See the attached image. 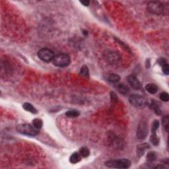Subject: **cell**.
Returning a JSON list of instances; mask_svg holds the SVG:
<instances>
[{
    "instance_id": "4",
    "label": "cell",
    "mask_w": 169,
    "mask_h": 169,
    "mask_svg": "<svg viewBox=\"0 0 169 169\" xmlns=\"http://www.w3.org/2000/svg\"><path fill=\"white\" fill-rule=\"evenodd\" d=\"M104 164L109 168H128L131 166L130 161L128 159H126L117 160H110L106 161Z\"/></svg>"
},
{
    "instance_id": "24",
    "label": "cell",
    "mask_w": 169,
    "mask_h": 169,
    "mask_svg": "<svg viewBox=\"0 0 169 169\" xmlns=\"http://www.w3.org/2000/svg\"><path fill=\"white\" fill-rule=\"evenodd\" d=\"M159 97L161 100L164 102H168L169 101V95L167 93H166V92L161 93L160 94Z\"/></svg>"
},
{
    "instance_id": "3",
    "label": "cell",
    "mask_w": 169,
    "mask_h": 169,
    "mask_svg": "<svg viewBox=\"0 0 169 169\" xmlns=\"http://www.w3.org/2000/svg\"><path fill=\"white\" fill-rule=\"evenodd\" d=\"M129 102L131 105L138 108H143L147 106V101L144 96L140 94H131L129 97Z\"/></svg>"
},
{
    "instance_id": "9",
    "label": "cell",
    "mask_w": 169,
    "mask_h": 169,
    "mask_svg": "<svg viewBox=\"0 0 169 169\" xmlns=\"http://www.w3.org/2000/svg\"><path fill=\"white\" fill-rule=\"evenodd\" d=\"M127 80H128V82L130 85L131 87L135 89V90H140L141 88V83L135 75H129L128 78H127Z\"/></svg>"
},
{
    "instance_id": "2",
    "label": "cell",
    "mask_w": 169,
    "mask_h": 169,
    "mask_svg": "<svg viewBox=\"0 0 169 169\" xmlns=\"http://www.w3.org/2000/svg\"><path fill=\"white\" fill-rule=\"evenodd\" d=\"M147 9L151 13L155 15L165 14L168 11V7L161 3V2L153 1L149 2L147 4Z\"/></svg>"
},
{
    "instance_id": "7",
    "label": "cell",
    "mask_w": 169,
    "mask_h": 169,
    "mask_svg": "<svg viewBox=\"0 0 169 169\" xmlns=\"http://www.w3.org/2000/svg\"><path fill=\"white\" fill-rule=\"evenodd\" d=\"M38 57L41 60L44 62H50L54 58V54L51 50L48 48H42L38 52Z\"/></svg>"
},
{
    "instance_id": "14",
    "label": "cell",
    "mask_w": 169,
    "mask_h": 169,
    "mask_svg": "<svg viewBox=\"0 0 169 169\" xmlns=\"http://www.w3.org/2000/svg\"><path fill=\"white\" fill-rule=\"evenodd\" d=\"M146 91L151 94H155L158 91V87L154 83H148L145 86Z\"/></svg>"
},
{
    "instance_id": "27",
    "label": "cell",
    "mask_w": 169,
    "mask_h": 169,
    "mask_svg": "<svg viewBox=\"0 0 169 169\" xmlns=\"http://www.w3.org/2000/svg\"><path fill=\"white\" fill-rule=\"evenodd\" d=\"M163 67V73L165 74V75H168L169 73V66L168 64L166 63L162 66Z\"/></svg>"
},
{
    "instance_id": "10",
    "label": "cell",
    "mask_w": 169,
    "mask_h": 169,
    "mask_svg": "<svg viewBox=\"0 0 169 169\" xmlns=\"http://www.w3.org/2000/svg\"><path fill=\"white\" fill-rule=\"evenodd\" d=\"M150 148V145H149L148 143H141L140 144L137 146V149H136V153H137V155H138L139 157H141L142 156L144 153H145V151L149 149Z\"/></svg>"
},
{
    "instance_id": "12",
    "label": "cell",
    "mask_w": 169,
    "mask_h": 169,
    "mask_svg": "<svg viewBox=\"0 0 169 169\" xmlns=\"http://www.w3.org/2000/svg\"><path fill=\"white\" fill-rule=\"evenodd\" d=\"M116 89L119 93L122 94H126L129 93L130 91V89H129L128 87L124 85L123 83H120L117 84L116 86Z\"/></svg>"
},
{
    "instance_id": "28",
    "label": "cell",
    "mask_w": 169,
    "mask_h": 169,
    "mask_svg": "<svg viewBox=\"0 0 169 169\" xmlns=\"http://www.w3.org/2000/svg\"><path fill=\"white\" fill-rule=\"evenodd\" d=\"M158 62H159V65L161 66H163L164 64L167 63V62H166V59H164V58H161L159 59Z\"/></svg>"
},
{
    "instance_id": "13",
    "label": "cell",
    "mask_w": 169,
    "mask_h": 169,
    "mask_svg": "<svg viewBox=\"0 0 169 169\" xmlns=\"http://www.w3.org/2000/svg\"><path fill=\"white\" fill-rule=\"evenodd\" d=\"M151 107L153 109L154 112H155L156 115L161 116V114H162V111L161 110L159 104L157 102H156L155 100L152 101V103H151Z\"/></svg>"
},
{
    "instance_id": "5",
    "label": "cell",
    "mask_w": 169,
    "mask_h": 169,
    "mask_svg": "<svg viewBox=\"0 0 169 169\" xmlns=\"http://www.w3.org/2000/svg\"><path fill=\"white\" fill-rule=\"evenodd\" d=\"M53 64L59 68H65L68 66L71 62L70 57L66 54H59L54 56L52 60Z\"/></svg>"
},
{
    "instance_id": "29",
    "label": "cell",
    "mask_w": 169,
    "mask_h": 169,
    "mask_svg": "<svg viewBox=\"0 0 169 169\" xmlns=\"http://www.w3.org/2000/svg\"><path fill=\"white\" fill-rule=\"evenodd\" d=\"M81 3L83 4L85 6H89V3H90V1H81Z\"/></svg>"
},
{
    "instance_id": "6",
    "label": "cell",
    "mask_w": 169,
    "mask_h": 169,
    "mask_svg": "<svg viewBox=\"0 0 169 169\" xmlns=\"http://www.w3.org/2000/svg\"><path fill=\"white\" fill-rule=\"evenodd\" d=\"M149 132L148 124L145 120H141L138 124L137 129V137L140 140H144L147 138Z\"/></svg>"
},
{
    "instance_id": "16",
    "label": "cell",
    "mask_w": 169,
    "mask_h": 169,
    "mask_svg": "<svg viewBox=\"0 0 169 169\" xmlns=\"http://www.w3.org/2000/svg\"><path fill=\"white\" fill-rule=\"evenodd\" d=\"M23 107L24 109V110L29 112H31L32 114H35L37 113V110L34 107V106L32 105L31 104H30L29 103H25L23 104Z\"/></svg>"
},
{
    "instance_id": "1",
    "label": "cell",
    "mask_w": 169,
    "mask_h": 169,
    "mask_svg": "<svg viewBox=\"0 0 169 169\" xmlns=\"http://www.w3.org/2000/svg\"><path fill=\"white\" fill-rule=\"evenodd\" d=\"M16 130L19 133L29 136H36L39 133L38 130L29 124H21L17 125Z\"/></svg>"
},
{
    "instance_id": "8",
    "label": "cell",
    "mask_w": 169,
    "mask_h": 169,
    "mask_svg": "<svg viewBox=\"0 0 169 169\" xmlns=\"http://www.w3.org/2000/svg\"><path fill=\"white\" fill-rule=\"evenodd\" d=\"M104 58H105V60L108 61L109 64H114L118 63L120 59V56L116 52L106 51L104 53Z\"/></svg>"
},
{
    "instance_id": "25",
    "label": "cell",
    "mask_w": 169,
    "mask_h": 169,
    "mask_svg": "<svg viewBox=\"0 0 169 169\" xmlns=\"http://www.w3.org/2000/svg\"><path fill=\"white\" fill-rule=\"evenodd\" d=\"M159 127V122L157 120H154L153 125H152V129H151L152 132H156V130H158Z\"/></svg>"
},
{
    "instance_id": "22",
    "label": "cell",
    "mask_w": 169,
    "mask_h": 169,
    "mask_svg": "<svg viewBox=\"0 0 169 169\" xmlns=\"http://www.w3.org/2000/svg\"><path fill=\"white\" fill-rule=\"evenodd\" d=\"M80 75L85 77V78H89V71L88 67L86 65H84L82 66V68L80 70Z\"/></svg>"
},
{
    "instance_id": "19",
    "label": "cell",
    "mask_w": 169,
    "mask_h": 169,
    "mask_svg": "<svg viewBox=\"0 0 169 169\" xmlns=\"http://www.w3.org/2000/svg\"><path fill=\"white\" fill-rule=\"evenodd\" d=\"M79 112L77 110H69L66 112V116L68 118H76L79 116Z\"/></svg>"
},
{
    "instance_id": "21",
    "label": "cell",
    "mask_w": 169,
    "mask_h": 169,
    "mask_svg": "<svg viewBox=\"0 0 169 169\" xmlns=\"http://www.w3.org/2000/svg\"><path fill=\"white\" fill-rule=\"evenodd\" d=\"M79 153L82 157L84 158L88 157L89 155H90V151H89V149L87 147H81L80 150H79Z\"/></svg>"
},
{
    "instance_id": "20",
    "label": "cell",
    "mask_w": 169,
    "mask_h": 169,
    "mask_svg": "<svg viewBox=\"0 0 169 169\" xmlns=\"http://www.w3.org/2000/svg\"><path fill=\"white\" fill-rule=\"evenodd\" d=\"M43 125L42 120L40 118H35L33 120V126L35 128L36 130H41Z\"/></svg>"
},
{
    "instance_id": "15",
    "label": "cell",
    "mask_w": 169,
    "mask_h": 169,
    "mask_svg": "<svg viewBox=\"0 0 169 169\" xmlns=\"http://www.w3.org/2000/svg\"><path fill=\"white\" fill-rule=\"evenodd\" d=\"M81 160V156L79 153L78 152H74L71 155L70 158H69V161L72 164H76L79 163V161Z\"/></svg>"
},
{
    "instance_id": "26",
    "label": "cell",
    "mask_w": 169,
    "mask_h": 169,
    "mask_svg": "<svg viewBox=\"0 0 169 169\" xmlns=\"http://www.w3.org/2000/svg\"><path fill=\"white\" fill-rule=\"evenodd\" d=\"M110 100L112 101V103H117L118 101V96H116V93H114V91L110 92Z\"/></svg>"
},
{
    "instance_id": "11",
    "label": "cell",
    "mask_w": 169,
    "mask_h": 169,
    "mask_svg": "<svg viewBox=\"0 0 169 169\" xmlns=\"http://www.w3.org/2000/svg\"><path fill=\"white\" fill-rule=\"evenodd\" d=\"M104 79L110 83H117L120 80V77L115 73H106L104 75Z\"/></svg>"
},
{
    "instance_id": "17",
    "label": "cell",
    "mask_w": 169,
    "mask_h": 169,
    "mask_svg": "<svg viewBox=\"0 0 169 169\" xmlns=\"http://www.w3.org/2000/svg\"><path fill=\"white\" fill-rule=\"evenodd\" d=\"M150 141L153 145H155V146L159 145L160 140H159V138L157 135H156V132H152V134H151V136L150 138Z\"/></svg>"
},
{
    "instance_id": "18",
    "label": "cell",
    "mask_w": 169,
    "mask_h": 169,
    "mask_svg": "<svg viewBox=\"0 0 169 169\" xmlns=\"http://www.w3.org/2000/svg\"><path fill=\"white\" fill-rule=\"evenodd\" d=\"M156 153L154 151H150L147 155V160L149 163H153L156 160Z\"/></svg>"
},
{
    "instance_id": "23",
    "label": "cell",
    "mask_w": 169,
    "mask_h": 169,
    "mask_svg": "<svg viewBox=\"0 0 169 169\" xmlns=\"http://www.w3.org/2000/svg\"><path fill=\"white\" fill-rule=\"evenodd\" d=\"M162 122H163V125L164 126V128H165V130L166 131V132H168V121H169V118H168V116H165L163 118V120H162Z\"/></svg>"
}]
</instances>
